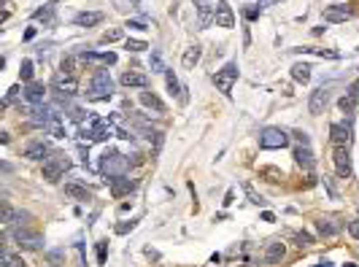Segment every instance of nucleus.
I'll return each instance as SVG.
<instances>
[{"instance_id": "obj_13", "label": "nucleus", "mask_w": 359, "mask_h": 267, "mask_svg": "<svg viewBox=\"0 0 359 267\" xmlns=\"http://www.w3.org/2000/svg\"><path fill=\"white\" fill-rule=\"evenodd\" d=\"M330 132H332V143L335 146H349L351 143V122L349 124H332Z\"/></svg>"}, {"instance_id": "obj_19", "label": "nucleus", "mask_w": 359, "mask_h": 267, "mask_svg": "<svg viewBox=\"0 0 359 267\" xmlns=\"http://www.w3.org/2000/svg\"><path fill=\"white\" fill-rule=\"evenodd\" d=\"M97 22H103L100 11H84V14H76V19H73V24H78V27H92Z\"/></svg>"}, {"instance_id": "obj_1", "label": "nucleus", "mask_w": 359, "mask_h": 267, "mask_svg": "<svg viewBox=\"0 0 359 267\" xmlns=\"http://www.w3.org/2000/svg\"><path fill=\"white\" fill-rule=\"evenodd\" d=\"M130 170V159L124 157V154H119V151L114 149H108L105 154L100 157V173L105 178H119V176H124V173Z\"/></svg>"}, {"instance_id": "obj_25", "label": "nucleus", "mask_w": 359, "mask_h": 267, "mask_svg": "<svg viewBox=\"0 0 359 267\" xmlns=\"http://www.w3.org/2000/svg\"><path fill=\"white\" fill-rule=\"evenodd\" d=\"M122 84L124 86H146V84H149V78H146L143 73L127 70V73H122Z\"/></svg>"}, {"instance_id": "obj_45", "label": "nucleus", "mask_w": 359, "mask_h": 267, "mask_svg": "<svg viewBox=\"0 0 359 267\" xmlns=\"http://www.w3.org/2000/svg\"><path fill=\"white\" fill-rule=\"evenodd\" d=\"M127 27H130V30H149L143 22H127Z\"/></svg>"}, {"instance_id": "obj_29", "label": "nucleus", "mask_w": 359, "mask_h": 267, "mask_svg": "<svg viewBox=\"0 0 359 267\" xmlns=\"http://www.w3.org/2000/svg\"><path fill=\"white\" fill-rule=\"evenodd\" d=\"M32 73H35V70H32V59H24V62L19 65V76H22V81H24V84H30V81H32Z\"/></svg>"}, {"instance_id": "obj_35", "label": "nucleus", "mask_w": 359, "mask_h": 267, "mask_svg": "<svg viewBox=\"0 0 359 267\" xmlns=\"http://www.w3.org/2000/svg\"><path fill=\"white\" fill-rule=\"evenodd\" d=\"M119 38H122V30H119V27L105 30V32H103V38H100V43H114V41H119Z\"/></svg>"}, {"instance_id": "obj_5", "label": "nucleus", "mask_w": 359, "mask_h": 267, "mask_svg": "<svg viewBox=\"0 0 359 267\" xmlns=\"http://www.w3.org/2000/svg\"><path fill=\"white\" fill-rule=\"evenodd\" d=\"M259 146L262 149H284V146H289V135L278 127H268L259 132Z\"/></svg>"}, {"instance_id": "obj_44", "label": "nucleus", "mask_w": 359, "mask_h": 267, "mask_svg": "<svg viewBox=\"0 0 359 267\" xmlns=\"http://www.w3.org/2000/svg\"><path fill=\"white\" fill-rule=\"evenodd\" d=\"M273 3H281V0H259L257 5H259V8L265 11V8H270V5H273Z\"/></svg>"}, {"instance_id": "obj_11", "label": "nucleus", "mask_w": 359, "mask_h": 267, "mask_svg": "<svg viewBox=\"0 0 359 267\" xmlns=\"http://www.w3.org/2000/svg\"><path fill=\"white\" fill-rule=\"evenodd\" d=\"M284 254H287L284 243H281V240H273V243H268V249H265L262 262H265V265H278V262L284 259Z\"/></svg>"}, {"instance_id": "obj_39", "label": "nucleus", "mask_w": 359, "mask_h": 267, "mask_svg": "<svg viewBox=\"0 0 359 267\" xmlns=\"http://www.w3.org/2000/svg\"><path fill=\"white\" fill-rule=\"evenodd\" d=\"M246 192H249V197H251V203H254V205H265V200H262V197H259V195H257V192H254V189H251V186H246Z\"/></svg>"}, {"instance_id": "obj_52", "label": "nucleus", "mask_w": 359, "mask_h": 267, "mask_svg": "<svg viewBox=\"0 0 359 267\" xmlns=\"http://www.w3.org/2000/svg\"><path fill=\"white\" fill-rule=\"evenodd\" d=\"M357 51H359V49H357Z\"/></svg>"}, {"instance_id": "obj_7", "label": "nucleus", "mask_w": 359, "mask_h": 267, "mask_svg": "<svg viewBox=\"0 0 359 267\" xmlns=\"http://www.w3.org/2000/svg\"><path fill=\"white\" fill-rule=\"evenodd\" d=\"M14 240L19 243V249H27V251H41L43 249V238L32 235L27 230H14Z\"/></svg>"}, {"instance_id": "obj_20", "label": "nucleus", "mask_w": 359, "mask_h": 267, "mask_svg": "<svg viewBox=\"0 0 359 267\" xmlns=\"http://www.w3.org/2000/svg\"><path fill=\"white\" fill-rule=\"evenodd\" d=\"M295 162L300 165V168H305V170L314 168V154H311L308 146H303V143H300V146L295 149Z\"/></svg>"}, {"instance_id": "obj_16", "label": "nucleus", "mask_w": 359, "mask_h": 267, "mask_svg": "<svg viewBox=\"0 0 359 267\" xmlns=\"http://www.w3.org/2000/svg\"><path fill=\"white\" fill-rule=\"evenodd\" d=\"M111 195L114 197H124V195H130L132 189H135V181H130V178H124V176H119V178H111Z\"/></svg>"}, {"instance_id": "obj_37", "label": "nucleus", "mask_w": 359, "mask_h": 267, "mask_svg": "<svg viewBox=\"0 0 359 267\" xmlns=\"http://www.w3.org/2000/svg\"><path fill=\"white\" fill-rule=\"evenodd\" d=\"M3 267H24V262L19 257H11V254H3Z\"/></svg>"}, {"instance_id": "obj_22", "label": "nucleus", "mask_w": 359, "mask_h": 267, "mask_svg": "<svg viewBox=\"0 0 359 267\" xmlns=\"http://www.w3.org/2000/svg\"><path fill=\"white\" fill-rule=\"evenodd\" d=\"M311 65L308 62H295L292 65V78H295V81H300V84H308L311 81Z\"/></svg>"}, {"instance_id": "obj_34", "label": "nucleus", "mask_w": 359, "mask_h": 267, "mask_svg": "<svg viewBox=\"0 0 359 267\" xmlns=\"http://www.w3.org/2000/svg\"><path fill=\"white\" fill-rule=\"evenodd\" d=\"M138 227V219H130V222H122L116 224V235H127V232H132Z\"/></svg>"}, {"instance_id": "obj_2", "label": "nucleus", "mask_w": 359, "mask_h": 267, "mask_svg": "<svg viewBox=\"0 0 359 267\" xmlns=\"http://www.w3.org/2000/svg\"><path fill=\"white\" fill-rule=\"evenodd\" d=\"M111 95H114V81H111L108 70H95L92 84H89V97L92 100H108Z\"/></svg>"}, {"instance_id": "obj_15", "label": "nucleus", "mask_w": 359, "mask_h": 267, "mask_svg": "<svg viewBox=\"0 0 359 267\" xmlns=\"http://www.w3.org/2000/svg\"><path fill=\"white\" fill-rule=\"evenodd\" d=\"M195 5H197V27H200V30L211 27V22L216 19V11L211 8L208 3H203V0H200V3H195Z\"/></svg>"}, {"instance_id": "obj_47", "label": "nucleus", "mask_w": 359, "mask_h": 267, "mask_svg": "<svg viewBox=\"0 0 359 267\" xmlns=\"http://www.w3.org/2000/svg\"><path fill=\"white\" fill-rule=\"evenodd\" d=\"M262 222H276V216H273L270 211H265V213H262Z\"/></svg>"}, {"instance_id": "obj_50", "label": "nucleus", "mask_w": 359, "mask_h": 267, "mask_svg": "<svg viewBox=\"0 0 359 267\" xmlns=\"http://www.w3.org/2000/svg\"><path fill=\"white\" fill-rule=\"evenodd\" d=\"M343 267H357V265H351V262H346V265H343Z\"/></svg>"}, {"instance_id": "obj_8", "label": "nucleus", "mask_w": 359, "mask_h": 267, "mask_svg": "<svg viewBox=\"0 0 359 267\" xmlns=\"http://www.w3.org/2000/svg\"><path fill=\"white\" fill-rule=\"evenodd\" d=\"M51 86H54L57 95H68V97L78 92V81H76L73 76H68V73H57V76H54V84H51Z\"/></svg>"}, {"instance_id": "obj_10", "label": "nucleus", "mask_w": 359, "mask_h": 267, "mask_svg": "<svg viewBox=\"0 0 359 267\" xmlns=\"http://www.w3.org/2000/svg\"><path fill=\"white\" fill-rule=\"evenodd\" d=\"M327 103H330V89H316L314 95H311L308 100V111L314 113V116H319V113H324V108H327Z\"/></svg>"}, {"instance_id": "obj_49", "label": "nucleus", "mask_w": 359, "mask_h": 267, "mask_svg": "<svg viewBox=\"0 0 359 267\" xmlns=\"http://www.w3.org/2000/svg\"><path fill=\"white\" fill-rule=\"evenodd\" d=\"M316 267H332V262H319Z\"/></svg>"}, {"instance_id": "obj_14", "label": "nucleus", "mask_w": 359, "mask_h": 267, "mask_svg": "<svg viewBox=\"0 0 359 267\" xmlns=\"http://www.w3.org/2000/svg\"><path fill=\"white\" fill-rule=\"evenodd\" d=\"M43 97H46V86H43V84L30 81L27 86H24V100H27V103L41 105V103H43Z\"/></svg>"}, {"instance_id": "obj_12", "label": "nucleus", "mask_w": 359, "mask_h": 267, "mask_svg": "<svg viewBox=\"0 0 359 267\" xmlns=\"http://www.w3.org/2000/svg\"><path fill=\"white\" fill-rule=\"evenodd\" d=\"M316 230L322 232L324 238H332V235H338V232L343 230V224L338 222L335 216H324V219H319V222H316Z\"/></svg>"}, {"instance_id": "obj_26", "label": "nucleus", "mask_w": 359, "mask_h": 267, "mask_svg": "<svg viewBox=\"0 0 359 267\" xmlns=\"http://www.w3.org/2000/svg\"><path fill=\"white\" fill-rule=\"evenodd\" d=\"M141 103L146 105V108H154L157 113H165V103L157 95H151V92H141Z\"/></svg>"}, {"instance_id": "obj_38", "label": "nucleus", "mask_w": 359, "mask_h": 267, "mask_svg": "<svg viewBox=\"0 0 359 267\" xmlns=\"http://www.w3.org/2000/svg\"><path fill=\"white\" fill-rule=\"evenodd\" d=\"M105 251H108V243L97 240V265H105Z\"/></svg>"}, {"instance_id": "obj_43", "label": "nucleus", "mask_w": 359, "mask_h": 267, "mask_svg": "<svg viewBox=\"0 0 359 267\" xmlns=\"http://www.w3.org/2000/svg\"><path fill=\"white\" fill-rule=\"evenodd\" d=\"M349 232H351V238L359 240V222H349Z\"/></svg>"}, {"instance_id": "obj_9", "label": "nucleus", "mask_w": 359, "mask_h": 267, "mask_svg": "<svg viewBox=\"0 0 359 267\" xmlns=\"http://www.w3.org/2000/svg\"><path fill=\"white\" fill-rule=\"evenodd\" d=\"M216 24L224 30L235 27V14H232V5L227 0H219V5H216Z\"/></svg>"}, {"instance_id": "obj_48", "label": "nucleus", "mask_w": 359, "mask_h": 267, "mask_svg": "<svg viewBox=\"0 0 359 267\" xmlns=\"http://www.w3.org/2000/svg\"><path fill=\"white\" fill-rule=\"evenodd\" d=\"M232 200H235V192H232V189H230V192H227V197H224V205H230V203H232Z\"/></svg>"}, {"instance_id": "obj_33", "label": "nucleus", "mask_w": 359, "mask_h": 267, "mask_svg": "<svg viewBox=\"0 0 359 267\" xmlns=\"http://www.w3.org/2000/svg\"><path fill=\"white\" fill-rule=\"evenodd\" d=\"M54 8H57V3H46L43 8H38L35 14H32V19H49L51 14H54Z\"/></svg>"}, {"instance_id": "obj_23", "label": "nucleus", "mask_w": 359, "mask_h": 267, "mask_svg": "<svg viewBox=\"0 0 359 267\" xmlns=\"http://www.w3.org/2000/svg\"><path fill=\"white\" fill-rule=\"evenodd\" d=\"M200 57H203V49H200V46H197V43H195V46H189V49L184 51V59H181V62H184V68L192 70L197 62H200Z\"/></svg>"}, {"instance_id": "obj_41", "label": "nucleus", "mask_w": 359, "mask_h": 267, "mask_svg": "<svg viewBox=\"0 0 359 267\" xmlns=\"http://www.w3.org/2000/svg\"><path fill=\"white\" fill-rule=\"evenodd\" d=\"M68 116L73 119V122H81V119H84V111H81V108H70Z\"/></svg>"}, {"instance_id": "obj_3", "label": "nucleus", "mask_w": 359, "mask_h": 267, "mask_svg": "<svg viewBox=\"0 0 359 267\" xmlns=\"http://www.w3.org/2000/svg\"><path fill=\"white\" fill-rule=\"evenodd\" d=\"M235 78H238V62H227L222 70H216L214 73V84H216V89L222 92V95H232V84H235Z\"/></svg>"}, {"instance_id": "obj_32", "label": "nucleus", "mask_w": 359, "mask_h": 267, "mask_svg": "<svg viewBox=\"0 0 359 267\" xmlns=\"http://www.w3.org/2000/svg\"><path fill=\"white\" fill-rule=\"evenodd\" d=\"M292 238H295V243L300 246V249H308V246L314 243V235H308V232H295Z\"/></svg>"}, {"instance_id": "obj_17", "label": "nucleus", "mask_w": 359, "mask_h": 267, "mask_svg": "<svg viewBox=\"0 0 359 267\" xmlns=\"http://www.w3.org/2000/svg\"><path fill=\"white\" fill-rule=\"evenodd\" d=\"M346 19H351V11L346 5H330V8H324V22H346Z\"/></svg>"}, {"instance_id": "obj_40", "label": "nucleus", "mask_w": 359, "mask_h": 267, "mask_svg": "<svg viewBox=\"0 0 359 267\" xmlns=\"http://www.w3.org/2000/svg\"><path fill=\"white\" fill-rule=\"evenodd\" d=\"M259 11H262V8H259V5L254 3V5H251V8H246V11H243V14H246V16H249V19H257V16H259Z\"/></svg>"}, {"instance_id": "obj_27", "label": "nucleus", "mask_w": 359, "mask_h": 267, "mask_svg": "<svg viewBox=\"0 0 359 267\" xmlns=\"http://www.w3.org/2000/svg\"><path fill=\"white\" fill-rule=\"evenodd\" d=\"M165 84H168V92L173 97H181V86H178V78H176V73L173 70H165Z\"/></svg>"}, {"instance_id": "obj_30", "label": "nucleus", "mask_w": 359, "mask_h": 267, "mask_svg": "<svg viewBox=\"0 0 359 267\" xmlns=\"http://www.w3.org/2000/svg\"><path fill=\"white\" fill-rule=\"evenodd\" d=\"M149 68H151V73H165V70H168V68L162 65V57H159V51H151Z\"/></svg>"}, {"instance_id": "obj_24", "label": "nucleus", "mask_w": 359, "mask_h": 267, "mask_svg": "<svg viewBox=\"0 0 359 267\" xmlns=\"http://www.w3.org/2000/svg\"><path fill=\"white\" fill-rule=\"evenodd\" d=\"M49 151H51L49 143L41 141V143H30L27 149H24V157H27V159H43L46 154H49Z\"/></svg>"}, {"instance_id": "obj_31", "label": "nucleus", "mask_w": 359, "mask_h": 267, "mask_svg": "<svg viewBox=\"0 0 359 267\" xmlns=\"http://www.w3.org/2000/svg\"><path fill=\"white\" fill-rule=\"evenodd\" d=\"M124 49L127 51H143V49H151V46L146 41H138V38H127V41H124Z\"/></svg>"}, {"instance_id": "obj_51", "label": "nucleus", "mask_w": 359, "mask_h": 267, "mask_svg": "<svg viewBox=\"0 0 359 267\" xmlns=\"http://www.w3.org/2000/svg\"><path fill=\"white\" fill-rule=\"evenodd\" d=\"M130 3H132V5H138V3H141V0H130Z\"/></svg>"}, {"instance_id": "obj_28", "label": "nucleus", "mask_w": 359, "mask_h": 267, "mask_svg": "<svg viewBox=\"0 0 359 267\" xmlns=\"http://www.w3.org/2000/svg\"><path fill=\"white\" fill-rule=\"evenodd\" d=\"M295 51H300V54H316V57H327V59H338L341 54H338V51H327V49H295Z\"/></svg>"}, {"instance_id": "obj_21", "label": "nucleus", "mask_w": 359, "mask_h": 267, "mask_svg": "<svg viewBox=\"0 0 359 267\" xmlns=\"http://www.w3.org/2000/svg\"><path fill=\"white\" fill-rule=\"evenodd\" d=\"M81 57L86 62H100V65H114L116 62L114 51H103V54H97V51H81Z\"/></svg>"}, {"instance_id": "obj_46", "label": "nucleus", "mask_w": 359, "mask_h": 267, "mask_svg": "<svg viewBox=\"0 0 359 267\" xmlns=\"http://www.w3.org/2000/svg\"><path fill=\"white\" fill-rule=\"evenodd\" d=\"M35 38V27H27V32H24V41H32Z\"/></svg>"}, {"instance_id": "obj_42", "label": "nucleus", "mask_w": 359, "mask_h": 267, "mask_svg": "<svg viewBox=\"0 0 359 267\" xmlns=\"http://www.w3.org/2000/svg\"><path fill=\"white\" fill-rule=\"evenodd\" d=\"M349 97H354V100H359V78H357V81H354V84H351V86H349Z\"/></svg>"}, {"instance_id": "obj_6", "label": "nucleus", "mask_w": 359, "mask_h": 267, "mask_svg": "<svg viewBox=\"0 0 359 267\" xmlns=\"http://www.w3.org/2000/svg\"><path fill=\"white\" fill-rule=\"evenodd\" d=\"M332 159H335L338 176H341V178H351V154H349V146H335Z\"/></svg>"}, {"instance_id": "obj_18", "label": "nucleus", "mask_w": 359, "mask_h": 267, "mask_svg": "<svg viewBox=\"0 0 359 267\" xmlns=\"http://www.w3.org/2000/svg\"><path fill=\"white\" fill-rule=\"evenodd\" d=\"M65 195L78 200V203H89L92 200V192L86 189V186H78V184H65Z\"/></svg>"}, {"instance_id": "obj_4", "label": "nucleus", "mask_w": 359, "mask_h": 267, "mask_svg": "<svg viewBox=\"0 0 359 267\" xmlns=\"http://www.w3.org/2000/svg\"><path fill=\"white\" fill-rule=\"evenodd\" d=\"M68 168H70V159L62 157V154H54V157H49V162L43 165V178L49 184H57L59 178L65 176V170Z\"/></svg>"}, {"instance_id": "obj_36", "label": "nucleus", "mask_w": 359, "mask_h": 267, "mask_svg": "<svg viewBox=\"0 0 359 267\" xmlns=\"http://www.w3.org/2000/svg\"><path fill=\"white\" fill-rule=\"evenodd\" d=\"M338 105H341V111H346V113H351V111H354V108H357V100H354V97H349V95H346V97H341V103H338Z\"/></svg>"}]
</instances>
